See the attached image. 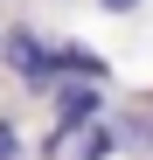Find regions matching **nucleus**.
Returning <instances> with one entry per match:
<instances>
[{"mask_svg":"<svg viewBox=\"0 0 153 160\" xmlns=\"http://www.w3.org/2000/svg\"><path fill=\"white\" fill-rule=\"evenodd\" d=\"M0 63L21 70L28 84H56V63H49V49H42L35 28H7V35H0Z\"/></svg>","mask_w":153,"mask_h":160,"instance_id":"f257e3e1","label":"nucleus"},{"mask_svg":"<svg viewBox=\"0 0 153 160\" xmlns=\"http://www.w3.org/2000/svg\"><path fill=\"white\" fill-rule=\"evenodd\" d=\"M56 139H70V132H91L97 125V112H105V91H97L91 84V77H84V84H76V77H70V84H63V98H56Z\"/></svg>","mask_w":153,"mask_h":160,"instance_id":"f03ea898","label":"nucleus"},{"mask_svg":"<svg viewBox=\"0 0 153 160\" xmlns=\"http://www.w3.org/2000/svg\"><path fill=\"white\" fill-rule=\"evenodd\" d=\"M49 63H56V77H91V84H105V56L84 49V42H56Z\"/></svg>","mask_w":153,"mask_h":160,"instance_id":"7ed1b4c3","label":"nucleus"},{"mask_svg":"<svg viewBox=\"0 0 153 160\" xmlns=\"http://www.w3.org/2000/svg\"><path fill=\"white\" fill-rule=\"evenodd\" d=\"M0 160H21V132H14V118H0Z\"/></svg>","mask_w":153,"mask_h":160,"instance_id":"20e7f679","label":"nucleus"},{"mask_svg":"<svg viewBox=\"0 0 153 160\" xmlns=\"http://www.w3.org/2000/svg\"><path fill=\"white\" fill-rule=\"evenodd\" d=\"M105 153H111V132H105V125H91V146H84V160H105Z\"/></svg>","mask_w":153,"mask_h":160,"instance_id":"39448f33","label":"nucleus"},{"mask_svg":"<svg viewBox=\"0 0 153 160\" xmlns=\"http://www.w3.org/2000/svg\"><path fill=\"white\" fill-rule=\"evenodd\" d=\"M125 139H132V146H153V118H125Z\"/></svg>","mask_w":153,"mask_h":160,"instance_id":"423d86ee","label":"nucleus"},{"mask_svg":"<svg viewBox=\"0 0 153 160\" xmlns=\"http://www.w3.org/2000/svg\"><path fill=\"white\" fill-rule=\"evenodd\" d=\"M97 7H105V14H132L139 0H97Z\"/></svg>","mask_w":153,"mask_h":160,"instance_id":"0eeeda50","label":"nucleus"}]
</instances>
